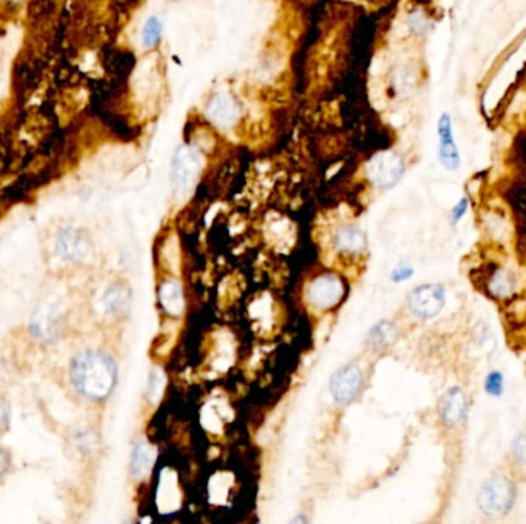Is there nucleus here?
Listing matches in <instances>:
<instances>
[{"mask_svg":"<svg viewBox=\"0 0 526 524\" xmlns=\"http://www.w3.org/2000/svg\"><path fill=\"white\" fill-rule=\"evenodd\" d=\"M334 246L342 254H362L366 248V235L362 230L355 228V226H346V228L337 231L334 237Z\"/></svg>","mask_w":526,"mask_h":524,"instance_id":"12","label":"nucleus"},{"mask_svg":"<svg viewBox=\"0 0 526 524\" xmlns=\"http://www.w3.org/2000/svg\"><path fill=\"white\" fill-rule=\"evenodd\" d=\"M466 210H468V200H466V199H462L457 205L454 206V210H452V212H451V222H452V223H457V222L462 219V217L465 215Z\"/></svg>","mask_w":526,"mask_h":524,"instance_id":"21","label":"nucleus"},{"mask_svg":"<svg viewBox=\"0 0 526 524\" xmlns=\"http://www.w3.org/2000/svg\"><path fill=\"white\" fill-rule=\"evenodd\" d=\"M363 381V372L355 364H348L337 371L330 383V389L337 403H350L360 391Z\"/></svg>","mask_w":526,"mask_h":524,"instance_id":"7","label":"nucleus"},{"mask_svg":"<svg viewBox=\"0 0 526 524\" xmlns=\"http://www.w3.org/2000/svg\"><path fill=\"white\" fill-rule=\"evenodd\" d=\"M208 115L219 126H231L237 118L236 103L226 94L216 96L208 106Z\"/></svg>","mask_w":526,"mask_h":524,"instance_id":"13","label":"nucleus"},{"mask_svg":"<svg viewBox=\"0 0 526 524\" xmlns=\"http://www.w3.org/2000/svg\"><path fill=\"white\" fill-rule=\"evenodd\" d=\"M5 408L2 406V403H0V426H2L4 421H5Z\"/></svg>","mask_w":526,"mask_h":524,"instance_id":"24","label":"nucleus"},{"mask_svg":"<svg viewBox=\"0 0 526 524\" xmlns=\"http://www.w3.org/2000/svg\"><path fill=\"white\" fill-rule=\"evenodd\" d=\"M503 466L519 483L526 481V429L514 435L505 456Z\"/></svg>","mask_w":526,"mask_h":524,"instance_id":"10","label":"nucleus"},{"mask_svg":"<svg viewBox=\"0 0 526 524\" xmlns=\"http://www.w3.org/2000/svg\"><path fill=\"white\" fill-rule=\"evenodd\" d=\"M514 286H515L514 275L506 269H502L495 274L490 283L491 292L497 297H508L510 294L514 292Z\"/></svg>","mask_w":526,"mask_h":524,"instance_id":"17","label":"nucleus"},{"mask_svg":"<svg viewBox=\"0 0 526 524\" xmlns=\"http://www.w3.org/2000/svg\"><path fill=\"white\" fill-rule=\"evenodd\" d=\"M154 460H156V451L150 446V444H145V443L137 444L133 452V458H131L133 476L137 478L146 476V473L150 472V469L153 468Z\"/></svg>","mask_w":526,"mask_h":524,"instance_id":"14","label":"nucleus"},{"mask_svg":"<svg viewBox=\"0 0 526 524\" xmlns=\"http://www.w3.org/2000/svg\"><path fill=\"white\" fill-rule=\"evenodd\" d=\"M485 389L490 395L499 397L503 392V375L499 371H494L488 374V377L485 380Z\"/></svg>","mask_w":526,"mask_h":524,"instance_id":"19","label":"nucleus"},{"mask_svg":"<svg viewBox=\"0 0 526 524\" xmlns=\"http://www.w3.org/2000/svg\"><path fill=\"white\" fill-rule=\"evenodd\" d=\"M413 275V268H410V266H399L393 274V280L394 282H403V280H408L410 277Z\"/></svg>","mask_w":526,"mask_h":524,"instance_id":"22","label":"nucleus"},{"mask_svg":"<svg viewBox=\"0 0 526 524\" xmlns=\"http://www.w3.org/2000/svg\"><path fill=\"white\" fill-rule=\"evenodd\" d=\"M345 284L335 275H322L315 279L308 289V299L320 309H330L343 299Z\"/></svg>","mask_w":526,"mask_h":524,"instance_id":"4","label":"nucleus"},{"mask_svg":"<svg viewBox=\"0 0 526 524\" xmlns=\"http://www.w3.org/2000/svg\"><path fill=\"white\" fill-rule=\"evenodd\" d=\"M439 418L448 428H457L468 413V397L462 388L452 386L446 389L439 400Z\"/></svg>","mask_w":526,"mask_h":524,"instance_id":"5","label":"nucleus"},{"mask_svg":"<svg viewBox=\"0 0 526 524\" xmlns=\"http://www.w3.org/2000/svg\"><path fill=\"white\" fill-rule=\"evenodd\" d=\"M519 495V481L503 464L486 477L477 492V509L488 521H502L515 508Z\"/></svg>","mask_w":526,"mask_h":524,"instance_id":"2","label":"nucleus"},{"mask_svg":"<svg viewBox=\"0 0 526 524\" xmlns=\"http://www.w3.org/2000/svg\"><path fill=\"white\" fill-rule=\"evenodd\" d=\"M393 334V328L388 324V323H382V324H377L375 328L371 331V341L374 344H382L385 343L386 340H388L391 337Z\"/></svg>","mask_w":526,"mask_h":524,"instance_id":"20","label":"nucleus"},{"mask_svg":"<svg viewBox=\"0 0 526 524\" xmlns=\"http://www.w3.org/2000/svg\"><path fill=\"white\" fill-rule=\"evenodd\" d=\"M368 173L377 186L383 187V190H388V187H393L402 179V175L405 173V165L403 160L395 153H383L377 155L370 163Z\"/></svg>","mask_w":526,"mask_h":524,"instance_id":"6","label":"nucleus"},{"mask_svg":"<svg viewBox=\"0 0 526 524\" xmlns=\"http://www.w3.org/2000/svg\"><path fill=\"white\" fill-rule=\"evenodd\" d=\"M438 134H439V159L442 165L450 171L459 170L460 154L454 140L451 117L448 113H443L440 115L438 123Z\"/></svg>","mask_w":526,"mask_h":524,"instance_id":"8","label":"nucleus"},{"mask_svg":"<svg viewBox=\"0 0 526 524\" xmlns=\"http://www.w3.org/2000/svg\"><path fill=\"white\" fill-rule=\"evenodd\" d=\"M9 464H11V460H9V453L0 448V477H4L6 471L9 469Z\"/></svg>","mask_w":526,"mask_h":524,"instance_id":"23","label":"nucleus"},{"mask_svg":"<svg viewBox=\"0 0 526 524\" xmlns=\"http://www.w3.org/2000/svg\"><path fill=\"white\" fill-rule=\"evenodd\" d=\"M126 302V295L123 292V289L121 288H113L106 292L105 295V306L108 311L116 312L118 309L123 308V304Z\"/></svg>","mask_w":526,"mask_h":524,"instance_id":"18","label":"nucleus"},{"mask_svg":"<svg viewBox=\"0 0 526 524\" xmlns=\"http://www.w3.org/2000/svg\"><path fill=\"white\" fill-rule=\"evenodd\" d=\"M201 166V160L194 151L178 150L173 162V183L176 190L186 191L191 186Z\"/></svg>","mask_w":526,"mask_h":524,"instance_id":"9","label":"nucleus"},{"mask_svg":"<svg viewBox=\"0 0 526 524\" xmlns=\"http://www.w3.org/2000/svg\"><path fill=\"white\" fill-rule=\"evenodd\" d=\"M162 33H163V24L161 19H158L157 16L148 17V21L145 22L142 28V45L145 48H154L158 42H161Z\"/></svg>","mask_w":526,"mask_h":524,"instance_id":"16","label":"nucleus"},{"mask_svg":"<svg viewBox=\"0 0 526 524\" xmlns=\"http://www.w3.org/2000/svg\"><path fill=\"white\" fill-rule=\"evenodd\" d=\"M161 303L170 315L181 314L183 309L182 289L176 282H165L161 288Z\"/></svg>","mask_w":526,"mask_h":524,"instance_id":"15","label":"nucleus"},{"mask_svg":"<svg viewBox=\"0 0 526 524\" xmlns=\"http://www.w3.org/2000/svg\"><path fill=\"white\" fill-rule=\"evenodd\" d=\"M56 250L68 260H82L89 252V242L82 232L64 231L57 237Z\"/></svg>","mask_w":526,"mask_h":524,"instance_id":"11","label":"nucleus"},{"mask_svg":"<svg viewBox=\"0 0 526 524\" xmlns=\"http://www.w3.org/2000/svg\"><path fill=\"white\" fill-rule=\"evenodd\" d=\"M446 291L442 284L426 283L414 288L408 295V308L420 320H433L443 311Z\"/></svg>","mask_w":526,"mask_h":524,"instance_id":"3","label":"nucleus"},{"mask_svg":"<svg viewBox=\"0 0 526 524\" xmlns=\"http://www.w3.org/2000/svg\"><path fill=\"white\" fill-rule=\"evenodd\" d=\"M116 381L117 364L103 351L82 352L71 363L73 386L88 400H105L113 392Z\"/></svg>","mask_w":526,"mask_h":524,"instance_id":"1","label":"nucleus"}]
</instances>
